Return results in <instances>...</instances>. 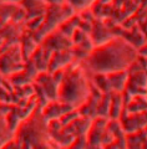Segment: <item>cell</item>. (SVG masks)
Masks as SVG:
<instances>
[{
    "instance_id": "3",
    "label": "cell",
    "mask_w": 147,
    "mask_h": 149,
    "mask_svg": "<svg viewBox=\"0 0 147 149\" xmlns=\"http://www.w3.org/2000/svg\"><path fill=\"white\" fill-rule=\"evenodd\" d=\"M68 1L71 4L72 8H76V9H85L90 6L94 0H68Z\"/></svg>"
},
{
    "instance_id": "2",
    "label": "cell",
    "mask_w": 147,
    "mask_h": 149,
    "mask_svg": "<svg viewBox=\"0 0 147 149\" xmlns=\"http://www.w3.org/2000/svg\"><path fill=\"white\" fill-rule=\"evenodd\" d=\"M80 72L75 71L74 73H70L65 77L60 90V95L63 97V101H65L69 104H76L81 103L87 97V85L82 76H80Z\"/></svg>"
},
{
    "instance_id": "1",
    "label": "cell",
    "mask_w": 147,
    "mask_h": 149,
    "mask_svg": "<svg viewBox=\"0 0 147 149\" xmlns=\"http://www.w3.org/2000/svg\"><path fill=\"white\" fill-rule=\"evenodd\" d=\"M136 58V50L124 39H113L95 47L87 57V66L97 73L124 71Z\"/></svg>"
}]
</instances>
